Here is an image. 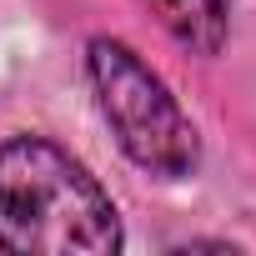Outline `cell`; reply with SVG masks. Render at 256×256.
Masks as SVG:
<instances>
[{"label": "cell", "instance_id": "6da1fadb", "mask_svg": "<svg viewBox=\"0 0 256 256\" xmlns=\"http://www.w3.org/2000/svg\"><path fill=\"white\" fill-rule=\"evenodd\" d=\"M0 246L20 256H100L120 246V221L96 176L46 136L0 146Z\"/></svg>", "mask_w": 256, "mask_h": 256}, {"label": "cell", "instance_id": "3957f363", "mask_svg": "<svg viewBox=\"0 0 256 256\" xmlns=\"http://www.w3.org/2000/svg\"><path fill=\"white\" fill-rule=\"evenodd\" d=\"M141 6L196 56H216L226 40V0H141Z\"/></svg>", "mask_w": 256, "mask_h": 256}, {"label": "cell", "instance_id": "7a4b0ae2", "mask_svg": "<svg viewBox=\"0 0 256 256\" xmlns=\"http://www.w3.org/2000/svg\"><path fill=\"white\" fill-rule=\"evenodd\" d=\"M86 70L96 86V106L106 116V126L116 131L120 151L131 156L141 171L161 176V181H181L196 171V131L186 110L176 106V96L166 90V80L120 40H90L86 50Z\"/></svg>", "mask_w": 256, "mask_h": 256}]
</instances>
